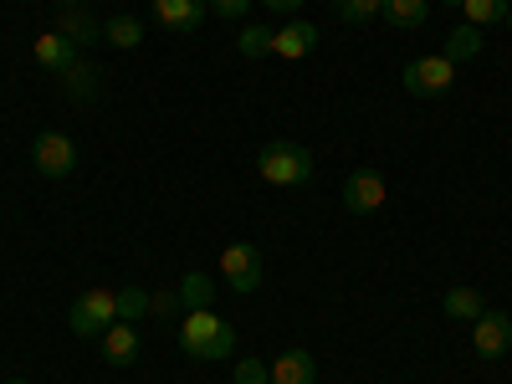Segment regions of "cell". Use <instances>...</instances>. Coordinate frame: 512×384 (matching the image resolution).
Returning <instances> with one entry per match:
<instances>
[{"instance_id": "cell-1", "label": "cell", "mask_w": 512, "mask_h": 384, "mask_svg": "<svg viewBox=\"0 0 512 384\" xmlns=\"http://www.w3.org/2000/svg\"><path fill=\"white\" fill-rule=\"evenodd\" d=\"M180 349L190 359H231L236 333H231V323L216 308H190L180 318Z\"/></svg>"}, {"instance_id": "cell-2", "label": "cell", "mask_w": 512, "mask_h": 384, "mask_svg": "<svg viewBox=\"0 0 512 384\" xmlns=\"http://www.w3.org/2000/svg\"><path fill=\"white\" fill-rule=\"evenodd\" d=\"M256 175H262V185H272V190H297V185L313 180V154L303 144H292V139H272L262 154H256Z\"/></svg>"}, {"instance_id": "cell-3", "label": "cell", "mask_w": 512, "mask_h": 384, "mask_svg": "<svg viewBox=\"0 0 512 384\" xmlns=\"http://www.w3.org/2000/svg\"><path fill=\"white\" fill-rule=\"evenodd\" d=\"M113 323H118V297H113L108 287L82 292L77 303H72V313H67V328H72L77 338H103Z\"/></svg>"}, {"instance_id": "cell-4", "label": "cell", "mask_w": 512, "mask_h": 384, "mask_svg": "<svg viewBox=\"0 0 512 384\" xmlns=\"http://www.w3.org/2000/svg\"><path fill=\"white\" fill-rule=\"evenodd\" d=\"M31 164H36L41 180H67L77 169V144L67 134H57V128H47V134H36V144H31Z\"/></svg>"}, {"instance_id": "cell-5", "label": "cell", "mask_w": 512, "mask_h": 384, "mask_svg": "<svg viewBox=\"0 0 512 384\" xmlns=\"http://www.w3.org/2000/svg\"><path fill=\"white\" fill-rule=\"evenodd\" d=\"M405 93L410 98H441V93H451V82H456V62L451 57H420V62H410L405 67Z\"/></svg>"}, {"instance_id": "cell-6", "label": "cell", "mask_w": 512, "mask_h": 384, "mask_svg": "<svg viewBox=\"0 0 512 384\" xmlns=\"http://www.w3.org/2000/svg\"><path fill=\"white\" fill-rule=\"evenodd\" d=\"M221 277L231 292H256L262 287V251H256L251 241H231L221 251Z\"/></svg>"}, {"instance_id": "cell-7", "label": "cell", "mask_w": 512, "mask_h": 384, "mask_svg": "<svg viewBox=\"0 0 512 384\" xmlns=\"http://www.w3.org/2000/svg\"><path fill=\"white\" fill-rule=\"evenodd\" d=\"M344 205L354 210V216H374V210L384 205V175L379 169H354V175L344 180Z\"/></svg>"}, {"instance_id": "cell-8", "label": "cell", "mask_w": 512, "mask_h": 384, "mask_svg": "<svg viewBox=\"0 0 512 384\" xmlns=\"http://www.w3.org/2000/svg\"><path fill=\"white\" fill-rule=\"evenodd\" d=\"M472 349H477L482 359H502V354L512 349V318H507V313H482V318L472 323Z\"/></svg>"}, {"instance_id": "cell-9", "label": "cell", "mask_w": 512, "mask_h": 384, "mask_svg": "<svg viewBox=\"0 0 512 384\" xmlns=\"http://www.w3.org/2000/svg\"><path fill=\"white\" fill-rule=\"evenodd\" d=\"M313 47H318V26H313V21H292V26L272 31V57H282V62L308 57Z\"/></svg>"}, {"instance_id": "cell-10", "label": "cell", "mask_w": 512, "mask_h": 384, "mask_svg": "<svg viewBox=\"0 0 512 384\" xmlns=\"http://www.w3.org/2000/svg\"><path fill=\"white\" fill-rule=\"evenodd\" d=\"M154 16L169 31H200L205 16H210V6H205V0H154Z\"/></svg>"}, {"instance_id": "cell-11", "label": "cell", "mask_w": 512, "mask_h": 384, "mask_svg": "<svg viewBox=\"0 0 512 384\" xmlns=\"http://www.w3.org/2000/svg\"><path fill=\"white\" fill-rule=\"evenodd\" d=\"M31 57H36V67H47V72H67L82 52L72 47L62 31H41V36H36V47H31Z\"/></svg>"}, {"instance_id": "cell-12", "label": "cell", "mask_w": 512, "mask_h": 384, "mask_svg": "<svg viewBox=\"0 0 512 384\" xmlns=\"http://www.w3.org/2000/svg\"><path fill=\"white\" fill-rule=\"evenodd\" d=\"M139 328L134 323H113L108 333H103V359L113 364V369H128V364H134L139 359Z\"/></svg>"}, {"instance_id": "cell-13", "label": "cell", "mask_w": 512, "mask_h": 384, "mask_svg": "<svg viewBox=\"0 0 512 384\" xmlns=\"http://www.w3.org/2000/svg\"><path fill=\"white\" fill-rule=\"evenodd\" d=\"M267 369H272V384H313V379H318L308 349H287V354H277Z\"/></svg>"}, {"instance_id": "cell-14", "label": "cell", "mask_w": 512, "mask_h": 384, "mask_svg": "<svg viewBox=\"0 0 512 384\" xmlns=\"http://www.w3.org/2000/svg\"><path fill=\"white\" fill-rule=\"evenodd\" d=\"M57 31H62V36L72 41L77 52H88V47H98V41H103V26H98V21H93L88 11H82V6H72V11H67L62 21H57Z\"/></svg>"}, {"instance_id": "cell-15", "label": "cell", "mask_w": 512, "mask_h": 384, "mask_svg": "<svg viewBox=\"0 0 512 384\" xmlns=\"http://www.w3.org/2000/svg\"><path fill=\"white\" fill-rule=\"evenodd\" d=\"M431 16V0H384V21L395 31H420Z\"/></svg>"}, {"instance_id": "cell-16", "label": "cell", "mask_w": 512, "mask_h": 384, "mask_svg": "<svg viewBox=\"0 0 512 384\" xmlns=\"http://www.w3.org/2000/svg\"><path fill=\"white\" fill-rule=\"evenodd\" d=\"M507 11H512V0H461V16H466V26H477V31L502 26V21H507Z\"/></svg>"}, {"instance_id": "cell-17", "label": "cell", "mask_w": 512, "mask_h": 384, "mask_svg": "<svg viewBox=\"0 0 512 384\" xmlns=\"http://www.w3.org/2000/svg\"><path fill=\"white\" fill-rule=\"evenodd\" d=\"M477 52H482V31H477V26H456V31L446 36V52H441V57H451V62L461 67V62H472Z\"/></svg>"}, {"instance_id": "cell-18", "label": "cell", "mask_w": 512, "mask_h": 384, "mask_svg": "<svg viewBox=\"0 0 512 384\" xmlns=\"http://www.w3.org/2000/svg\"><path fill=\"white\" fill-rule=\"evenodd\" d=\"M446 313L477 323V318L487 313V303H482V292H472V287H451V292H446Z\"/></svg>"}, {"instance_id": "cell-19", "label": "cell", "mask_w": 512, "mask_h": 384, "mask_svg": "<svg viewBox=\"0 0 512 384\" xmlns=\"http://www.w3.org/2000/svg\"><path fill=\"white\" fill-rule=\"evenodd\" d=\"M333 11L338 21H349V26H369L384 16V0H333Z\"/></svg>"}, {"instance_id": "cell-20", "label": "cell", "mask_w": 512, "mask_h": 384, "mask_svg": "<svg viewBox=\"0 0 512 384\" xmlns=\"http://www.w3.org/2000/svg\"><path fill=\"white\" fill-rule=\"evenodd\" d=\"M210 292H216V277L185 272V282H180V303H185V313H190V308H210Z\"/></svg>"}, {"instance_id": "cell-21", "label": "cell", "mask_w": 512, "mask_h": 384, "mask_svg": "<svg viewBox=\"0 0 512 384\" xmlns=\"http://www.w3.org/2000/svg\"><path fill=\"white\" fill-rule=\"evenodd\" d=\"M103 41H113V47H139L144 26L134 16H113V21H103Z\"/></svg>"}, {"instance_id": "cell-22", "label": "cell", "mask_w": 512, "mask_h": 384, "mask_svg": "<svg viewBox=\"0 0 512 384\" xmlns=\"http://www.w3.org/2000/svg\"><path fill=\"white\" fill-rule=\"evenodd\" d=\"M113 297H118V323H139L149 313V292L144 287H118Z\"/></svg>"}, {"instance_id": "cell-23", "label": "cell", "mask_w": 512, "mask_h": 384, "mask_svg": "<svg viewBox=\"0 0 512 384\" xmlns=\"http://www.w3.org/2000/svg\"><path fill=\"white\" fill-rule=\"evenodd\" d=\"M272 52V31L267 26H246L241 31V57H267Z\"/></svg>"}, {"instance_id": "cell-24", "label": "cell", "mask_w": 512, "mask_h": 384, "mask_svg": "<svg viewBox=\"0 0 512 384\" xmlns=\"http://www.w3.org/2000/svg\"><path fill=\"white\" fill-rule=\"evenodd\" d=\"M62 77H67V88H72L77 98H93V93H98V77H93L88 67H82V62H72Z\"/></svg>"}, {"instance_id": "cell-25", "label": "cell", "mask_w": 512, "mask_h": 384, "mask_svg": "<svg viewBox=\"0 0 512 384\" xmlns=\"http://www.w3.org/2000/svg\"><path fill=\"white\" fill-rule=\"evenodd\" d=\"M149 313H154V318H180V313H185L180 287H175V292H149Z\"/></svg>"}, {"instance_id": "cell-26", "label": "cell", "mask_w": 512, "mask_h": 384, "mask_svg": "<svg viewBox=\"0 0 512 384\" xmlns=\"http://www.w3.org/2000/svg\"><path fill=\"white\" fill-rule=\"evenodd\" d=\"M236 384H272V369L256 364V359H241L236 364Z\"/></svg>"}, {"instance_id": "cell-27", "label": "cell", "mask_w": 512, "mask_h": 384, "mask_svg": "<svg viewBox=\"0 0 512 384\" xmlns=\"http://www.w3.org/2000/svg\"><path fill=\"white\" fill-rule=\"evenodd\" d=\"M205 6L216 11V16H226V21H241L251 11V0H205Z\"/></svg>"}, {"instance_id": "cell-28", "label": "cell", "mask_w": 512, "mask_h": 384, "mask_svg": "<svg viewBox=\"0 0 512 384\" xmlns=\"http://www.w3.org/2000/svg\"><path fill=\"white\" fill-rule=\"evenodd\" d=\"M262 6H267V11H282V16H292L297 6H303V0H262Z\"/></svg>"}, {"instance_id": "cell-29", "label": "cell", "mask_w": 512, "mask_h": 384, "mask_svg": "<svg viewBox=\"0 0 512 384\" xmlns=\"http://www.w3.org/2000/svg\"><path fill=\"white\" fill-rule=\"evenodd\" d=\"M441 6H461V0H441Z\"/></svg>"}, {"instance_id": "cell-30", "label": "cell", "mask_w": 512, "mask_h": 384, "mask_svg": "<svg viewBox=\"0 0 512 384\" xmlns=\"http://www.w3.org/2000/svg\"><path fill=\"white\" fill-rule=\"evenodd\" d=\"M6 384H26V379H6Z\"/></svg>"}, {"instance_id": "cell-31", "label": "cell", "mask_w": 512, "mask_h": 384, "mask_svg": "<svg viewBox=\"0 0 512 384\" xmlns=\"http://www.w3.org/2000/svg\"><path fill=\"white\" fill-rule=\"evenodd\" d=\"M507 31H512V11H507Z\"/></svg>"}, {"instance_id": "cell-32", "label": "cell", "mask_w": 512, "mask_h": 384, "mask_svg": "<svg viewBox=\"0 0 512 384\" xmlns=\"http://www.w3.org/2000/svg\"><path fill=\"white\" fill-rule=\"evenodd\" d=\"M62 6H77V0H62Z\"/></svg>"}, {"instance_id": "cell-33", "label": "cell", "mask_w": 512, "mask_h": 384, "mask_svg": "<svg viewBox=\"0 0 512 384\" xmlns=\"http://www.w3.org/2000/svg\"><path fill=\"white\" fill-rule=\"evenodd\" d=\"M77 6H88V0H77Z\"/></svg>"}]
</instances>
